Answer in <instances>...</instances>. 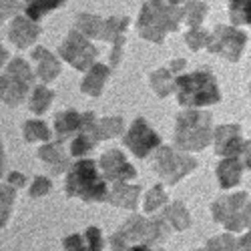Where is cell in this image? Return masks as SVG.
I'll use <instances>...</instances> for the list:
<instances>
[{
  "mask_svg": "<svg viewBox=\"0 0 251 251\" xmlns=\"http://www.w3.org/2000/svg\"><path fill=\"white\" fill-rule=\"evenodd\" d=\"M16 8V2L14 0H0V16H6L10 10H14Z\"/></svg>",
  "mask_w": 251,
  "mask_h": 251,
  "instance_id": "4dcf8cb0",
  "label": "cell"
},
{
  "mask_svg": "<svg viewBox=\"0 0 251 251\" xmlns=\"http://www.w3.org/2000/svg\"><path fill=\"white\" fill-rule=\"evenodd\" d=\"M34 58L40 62L38 65V75L43 76V80H50L60 73V67L56 65V60L47 52V50H36Z\"/></svg>",
  "mask_w": 251,
  "mask_h": 251,
  "instance_id": "5bb4252c",
  "label": "cell"
},
{
  "mask_svg": "<svg viewBox=\"0 0 251 251\" xmlns=\"http://www.w3.org/2000/svg\"><path fill=\"white\" fill-rule=\"evenodd\" d=\"M219 177H221V185L223 187H231L239 181V165L235 161H225L219 167Z\"/></svg>",
  "mask_w": 251,
  "mask_h": 251,
  "instance_id": "44dd1931",
  "label": "cell"
},
{
  "mask_svg": "<svg viewBox=\"0 0 251 251\" xmlns=\"http://www.w3.org/2000/svg\"><path fill=\"white\" fill-rule=\"evenodd\" d=\"M93 149V139L87 135V133H82L78 135L75 141H73V155H82V153H87Z\"/></svg>",
  "mask_w": 251,
  "mask_h": 251,
  "instance_id": "f1b7e54d",
  "label": "cell"
},
{
  "mask_svg": "<svg viewBox=\"0 0 251 251\" xmlns=\"http://www.w3.org/2000/svg\"><path fill=\"white\" fill-rule=\"evenodd\" d=\"M167 201L165 193H163V187H155V189L149 191L147 199H145V211H155V209H159L163 203Z\"/></svg>",
  "mask_w": 251,
  "mask_h": 251,
  "instance_id": "d4e9b609",
  "label": "cell"
},
{
  "mask_svg": "<svg viewBox=\"0 0 251 251\" xmlns=\"http://www.w3.org/2000/svg\"><path fill=\"white\" fill-rule=\"evenodd\" d=\"M167 219H169L171 223H173V227L175 229H179V231H181V229H187V227H189V215H187V211H185V209H183V205L181 203H173L169 209H167Z\"/></svg>",
  "mask_w": 251,
  "mask_h": 251,
  "instance_id": "d6986e66",
  "label": "cell"
},
{
  "mask_svg": "<svg viewBox=\"0 0 251 251\" xmlns=\"http://www.w3.org/2000/svg\"><path fill=\"white\" fill-rule=\"evenodd\" d=\"M207 251H237V245H235V239H231L229 235H221L209 241Z\"/></svg>",
  "mask_w": 251,
  "mask_h": 251,
  "instance_id": "484cf974",
  "label": "cell"
},
{
  "mask_svg": "<svg viewBox=\"0 0 251 251\" xmlns=\"http://www.w3.org/2000/svg\"><path fill=\"white\" fill-rule=\"evenodd\" d=\"M233 143H239L237 127H223L217 133V153H233V149H237L233 147Z\"/></svg>",
  "mask_w": 251,
  "mask_h": 251,
  "instance_id": "2e32d148",
  "label": "cell"
},
{
  "mask_svg": "<svg viewBox=\"0 0 251 251\" xmlns=\"http://www.w3.org/2000/svg\"><path fill=\"white\" fill-rule=\"evenodd\" d=\"M67 193L71 197H80L82 201H104L107 199V183L97 171L93 161L82 159L75 163L67 177Z\"/></svg>",
  "mask_w": 251,
  "mask_h": 251,
  "instance_id": "6da1fadb",
  "label": "cell"
},
{
  "mask_svg": "<svg viewBox=\"0 0 251 251\" xmlns=\"http://www.w3.org/2000/svg\"><path fill=\"white\" fill-rule=\"evenodd\" d=\"M6 58H8V54H6V50H4L2 47H0V67H2V65H4V62H6Z\"/></svg>",
  "mask_w": 251,
  "mask_h": 251,
  "instance_id": "e575fe53",
  "label": "cell"
},
{
  "mask_svg": "<svg viewBox=\"0 0 251 251\" xmlns=\"http://www.w3.org/2000/svg\"><path fill=\"white\" fill-rule=\"evenodd\" d=\"M129 251H163V249H151L149 245H135V247H131Z\"/></svg>",
  "mask_w": 251,
  "mask_h": 251,
  "instance_id": "836d02e7",
  "label": "cell"
},
{
  "mask_svg": "<svg viewBox=\"0 0 251 251\" xmlns=\"http://www.w3.org/2000/svg\"><path fill=\"white\" fill-rule=\"evenodd\" d=\"M251 145V143H249ZM247 159H249V167H251V147H249V151H247Z\"/></svg>",
  "mask_w": 251,
  "mask_h": 251,
  "instance_id": "8d00e7d4",
  "label": "cell"
},
{
  "mask_svg": "<svg viewBox=\"0 0 251 251\" xmlns=\"http://www.w3.org/2000/svg\"><path fill=\"white\" fill-rule=\"evenodd\" d=\"M107 75L109 73H107V69H104V67H95L91 71V75L87 76V80L82 82V91L93 95V97H97L100 93V89H102V82H104V78H107Z\"/></svg>",
  "mask_w": 251,
  "mask_h": 251,
  "instance_id": "9a60e30c",
  "label": "cell"
},
{
  "mask_svg": "<svg viewBox=\"0 0 251 251\" xmlns=\"http://www.w3.org/2000/svg\"><path fill=\"white\" fill-rule=\"evenodd\" d=\"M195 251H207V249H195Z\"/></svg>",
  "mask_w": 251,
  "mask_h": 251,
  "instance_id": "74e56055",
  "label": "cell"
},
{
  "mask_svg": "<svg viewBox=\"0 0 251 251\" xmlns=\"http://www.w3.org/2000/svg\"><path fill=\"white\" fill-rule=\"evenodd\" d=\"M209 141V115L183 113L177 123V143L183 149H203Z\"/></svg>",
  "mask_w": 251,
  "mask_h": 251,
  "instance_id": "277c9868",
  "label": "cell"
},
{
  "mask_svg": "<svg viewBox=\"0 0 251 251\" xmlns=\"http://www.w3.org/2000/svg\"><path fill=\"white\" fill-rule=\"evenodd\" d=\"M25 137H26V141H47L50 137V133H49L45 123H40V121H28L25 125Z\"/></svg>",
  "mask_w": 251,
  "mask_h": 251,
  "instance_id": "7402d4cb",
  "label": "cell"
},
{
  "mask_svg": "<svg viewBox=\"0 0 251 251\" xmlns=\"http://www.w3.org/2000/svg\"><path fill=\"white\" fill-rule=\"evenodd\" d=\"M8 185H12V187H23V185H25V177L20 175V173H10V175H8Z\"/></svg>",
  "mask_w": 251,
  "mask_h": 251,
  "instance_id": "1f68e13d",
  "label": "cell"
},
{
  "mask_svg": "<svg viewBox=\"0 0 251 251\" xmlns=\"http://www.w3.org/2000/svg\"><path fill=\"white\" fill-rule=\"evenodd\" d=\"M60 52L69 62H73V67H76V69H87L91 65V60L95 58V54H97L91 45H87L80 36H75V34L71 36L69 43L62 47Z\"/></svg>",
  "mask_w": 251,
  "mask_h": 251,
  "instance_id": "30bf717a",
  "label": "cell"
},
{
  "mask_svg": "<svg viewBox=\"0 0 251 251\" xmlns=\"http://www.w3.org/2000/svg\"><path fill=\"white\" fill-rule=\"evenodd\" d=\"M123 127L121 119H109V121H102L97 129V139H104V137H115Z\"/></svg>",
  "mask_w": 251,
  "mask_h": 251,
  "instance_id": "cb8c5ba5",
  "label": "cell"
},
{
  "mask_svg": "<svg viewBox=\"0 0 251 251\" xmlns=\"http://www.w3.org/2000/svg\"><path fill=\"white\" fill-rule=\"evenodd\" d=\"M85 237H87V243H89V249L91 251H102L104 241H102V235H100V229L89 227L87 231H85Z\"/></svg>",
  "mask_w": 251,
  "mask_h": 251,
  "instance_id": "83f0119b",
  "label": "cell"
},
{
  "mask_svg": "<svg viewBox=\"0 0 251 251\" xmlns=\"http://www.w3.org/2000/svg\"><path fill=\"white\" fill-rule=\"evenodd\" d=\"M179 102L187 107H201L219 100L215 78L207 73H193L179 78Z\"/></svg>",
  "mask_w": 251,
  "mask_h": 251,
  "instance_id": "3957f363",
  "label": "cell"
},
{
  "mask_svg": "<svg viewBox=\"0 0 251 251\" xmlns=\"http://www.w3.org/2000/svg\"><path fill=\"white\" fill-rule=\"evenodd\" d=\"M213 215L227 229H231V231H239V229H243L249 223V215L245 213V195L221 199L213 207Z\"/></svg>",
  "mask_w": 251,
  "mask_h": 251,
  "instance_id": "8992f818",
  "label": "cell"
},
{
  "mask_svg": "<svg viewBox=\"0 0 251 251\" xmlns=\"http://www.w3.org/2000/svg\"><path fill=\"white\" fill-rule=\"evenodd\" d=\"M50 191V181L45 177H36L32 187H30V195L32 197H40V195H47Z\"/></svg>",
  "mask_w": 251,
  "mask_h": 251,
  "instance_id": "f546056e",
  "label": "cell"
},
{
  "mask_svg": "<svg viewBox=\"0 0 251 251\" xmlns=\"http://www.w3.org/2000/svg\"><path fill=\"white\" fill-rule=\"evenodd\" d=\"M65 251H91L85 235H69L65 237Z\"/></svg>",
  "mask_w": 251,
  "mask_h": 251,
  "instance_id": "4316f807",
  "label": "cell"
},
{
  "mask_svg": "<svg viewBox=\"0 0 251 251\" xmlns=\"http://www.w3.org/2000/svg\"><path fill=\"white\" fill-rule=\"evenodd\" d=\"M125 145H127L137 157H147L155 147L161 145V139L143 119H137L133 123L131 131L127 133V137H125Z\"/></svg>",
  "mask_w": 251,
  "mask_h": 251,
  "instance_id": "ba28073f",
  "label": "cell"
},
{
  "mask_svg": "<svg viewBox=\"0 0 251 251\" xmlns=\"http://www.w3.org/2000/svg\"><path fill=\"white\" fill-rule=\"evenodd\" d=\"M52 100V93L45 87H38L30 99V111L32 113H45L49 109V104Z\"/></svg>",
  "mask_w": 251,
  "mask_h": 251,
  "instance_id": "ffe728a7",
  "label": "cell"
},
{
  "mask_svg": "<svg viewBox=\"0 0 251 251\" xmlns=\"http://www.w3.org/2000/svg\"><path fill=\"white\" fill-rule=\"evenodd\" d=\"M32 82V73L25 65V60H12L6 75L0 76V100L8 104H18L26 97V91Z\"/></svg>",
  "mask_w": 251,
  "mask_h": 251,
  "instance_id": "5b68a950",
  "label": "cell"
},
{
  "mask_svg": "<svg viewBox=\"0 0 251 251\" xmlns=\"http://www.w3.org/2000/svg\"><path fill=\"white\" fill-rule=\"evenodd\" d=\"M237 251H251V231L237 243Z\"/></svg>",
  "mask_w": 251,
  "mask_h": 251,
  "instance_id": "d6a6232c",
  "label": "cell"
},
{
  "mask_svg": "<svg viewBox=\"0 0 251 251\" xmlns=\"http://www.w3.org/2000/svg\"><path fill=\"white\" fill-rule=\"evenodd\" d=\"M62 0H26V12L30 18H38L40 14H45L47 10L58 6Z\"/></svg>",
  "mask_w": 251,
  "mask_h": 251,
  "instance_id": "603a6c76",
  "label": "cell"
},
{
  "mask_svg": "<svg viewBox=\"0 0 251 251\" xmlns=\"http://www.w3.org/2000/svg\"><path fill=\"white\" fill-rule=\"evenodd\" d=\"M36 32H38L36 28H28V25L23 18H16L12 25V30H10V40L16 43L18 47H26L36 38Z\"/></svg>",
  "mask_w": 251,
  "mask_h": 251,
  "instance_id": "4fadbf2b",
  "label": "cell"
},
{
  "mask_svg": "<svg viewBox=\"0 0 251 251\" xmlns=\"http://www.w3.org/2000/svg\"><path fill=\"white\" fill-rule=\"evenodd\" d=\"M4 171V155H2V145H0V177H2Z\"/></svg>",
  "mask_w": 251,
  "mask_h": 251,
  "instance_id": "d590c367",
  "label": "cell"
},
{
  "mask_svg": "<svg viewBox=\"0 0 251 251\" xmlns=\"http://www.w3.org/2000/svg\"><path fill=\"white\" fill-rule=\"evenodd\" d=\"M40 157H43L49 165H52L54 171H62L67 167V157L62 155V151L54 145H47V147L40 149Z\"/></svg>",
  "mask_w": 251,
  "mask_h": 251,
  "instance_id": "ac0fdd59",
  "label": "cell"
},
{
  "mask_svg": "<svg viewBox=\"0 0 251 251\" xmlns=\"http://www.w3.org/2000/svg\"><path fill=\"white\" fill-rule=\"evenodd\" d=\"M167 235L169 231H167L163 221H145L141 217H133L117 235H113L111 247L113 251H123L133 243L147 245L153 241H163Z\"/></svg>",
  "mask_w": 251,
  "mask_h": 251,
  "instance_id": "7a4b0ae2",
  "label": "cell"
},
{
  "mask_svg": "<svg viewBox=\"0 0 251 251\" xmlns=\"http://www.w3.org/2000/svg\"><path fill=\"white\" fill-rule=\"evenodd\" d=\"M137 197H139V187H127V185H117L113 195L109 197V201L117 207H127V209H135L137 205Z\"/></svg>",
  "mask_w": 251,
  "mask_h": 251,
  "instance_id": "7c38bea8",
  "label": "cell"
},
{
  "mask_svg": "<svg viewBox=\"0 0 251 251\" xmlns=\"http://www.w3.org/2000/svg\"><path fill=\"white\" fill-rule=\"evenodd\" d=\"M80 127H82V117H78L76 111H67L56 117V135L60 141L73 135L75 131H80Z\"/></svg>",
  "mask_w": 251,
  "mask_h": 251,
  "instance_id": "8fae6325",
  "label": "cell"
},
{
  "mask_svg": "<svg viewBox=\"0 0 251 251\" xmlns=\"http://www.w3.org/2000/svg\"><path fill=\"white\" fill-rule=\"evenodd\" d=\"M12 201H14V187L8 185H0V227H4L8 217H10V209H12Z\"/></svg>",
  "mask_w": 251,
  "mask_h": 251,
  "instance_id": "e0dca14e",
  "label": "cell"
},
{
  "mask_svg": "<svg viewBox=\"0 0 251 251\" xmlns=\"http://www.w3.org/2000/svg\"><path fill=\"white\" fill-rule=\"evenodd\" d=\"M100 167L104 171V177L111 181H121V179H131L135 177V169L127 163L121 155V151H109L100 157Z\"/></svg>",
  "mask_w": 251,
  "mask_h": 251,
  "instance_id": "9c48e42d",
  "label": "cell"
},
{
  "mask_svg": "<svg viewBox=\"0 0 251 251\" xmlns=\"http://www.w3.org/2000/svg\"><path fill=\"white\" fill-rule=\"evenodd\" d=\"M195 167V161L189 157H181L177 153H173L171 149L163 147L157 155L155 161V169L159 171L161 177H165L169 183H177L187 171H191Z\"/></svg>",
  "mask_w": 251,
  "mask_h": 251,
  "instance_id": "52a82bcc",
  "label": "cell"
}]
</instances>
